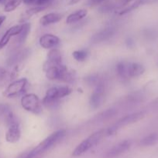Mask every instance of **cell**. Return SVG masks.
<instances>
[{
	"label": "cell",
	"instance_id": "6da1fadb",
	"mask_svg": "<svg viewBox=\"0 0 158 158\" xmlns=\"http://www.w3.org/2000/svg\"><path fill=\"white\" fill-rule=\"evenodd\" d=\"M66 135V131L65 130H59L56 132L51 134L49 137H46L45 140H43L41 143H39L36 148L32 149L31 151H26L20 154L17 158H35L37 156L43 154L50 149L53 146L58 143L59 141L62 140Z\"/></svg>",
	"mask_w": 158,
	"mask_h": 158
},
{
	"label": "cell",
	"instance_id": "7a4b0ae2",
	"mask_svg": "<svg viewBox=\"0 0 158 158\" xmlns=\"http://www.w3.org/2000/svg\"><path fill=\"white\" fill-rule=\"evenodd\" d=\"M106 136V129H101L87 137L81 143H79L72 152L73 157H80L88 152L91 148H94Z\"/></svg>",
	"mask_w": 158,
	"mask_h": 158
},
{
	"label": "cell",
	"instance_id": "3957f363",
	"mask_svg": "<svg viewBox=\"0 0 158 158\" xmlns=\"http://www.w3.org/2000/svg\"><path fill=\"white\" fill-rule=\"evenodd\" d=\"M72 89L69 86H55L48 89L44 98L43 99V104L46 107H54L58 100L63 97L70 95Z\"/></svg>",
	"mask_w": 158,
	"mask_h": 158
},
{
	"label": "cell",
	"instance_id": "277c9868",
	"mask_svg": "<svg viewBox=\"0 0 158 158\" xmlns=\"http://www.w3.org/2000/svg\"><path fill=\"white\" fill-rule=\"evenodd\" d=\"M144 117H145V113L140 111V112L133 113V114H129V115L122 117L112 127L106 129V136L108 137V136L112 135L113 134L116 132L118 129L121 128L122 127H125L127 126V125L132 124V123H136L139 120H142Z\"/></svg>",
	"mask_w": 158,
	"mask_h": 158
},
{
	"label": "cell",
	"instance_id": "5b68a950",
	"mask_svg": "<svg viewBox=\"0 0 158 158\" xmlns=\"http://www.w3.org/2000/svg\"><path fill=\"white\" fill-rule=\"evenodd\" d=\"M21 105L28 112L40 114L42 112V104L40 99L33 94H26L21 99Z\"/></svg>",
	"mask_w": 158,
	"mask_h": 158
},
{
	"label": "cell",
	"instance_id": "8992f818",
	"mask_svg": "<svg viewBox=\"0 0 158 158\" xmlns=\"http://www.w3.org/2000/svg\"><path fill=\"white\" fill-rule=\"evenodd\" d=\"M26 84H27V80L26 78H22L13 81L5 89L2 94L3 96L7 98L17 97L23 92H24Z\"/></svg>",
	"mask_w": 158,
	"mask_h": 158
},
{
	"label": "cell",
	"instance_id": "52a82bcc",
	"mask_svg": "<svg viewBox=\"0 0 158 158\" xmlns=\"http://www.w3.org/2000/svg\"><path fill=\"white\" fill-rule=\"evenodd\" d=\"M104 94H105V86L103 83H101L94 86V90L91 95L89 100L90 106H91V108L97 109L100 106L103 100Z\"/></svg>",
	"mask_w": 158,
	"mask_h": 158
},
{
	"label": "cell",
	"instance_id": "ba28073f",
	"mask_svg": "<svg viewBox=\"0 0 158 158\" xmlns=\"http://www.w3.org/2000/svg\"><path fill=\"white\" fill-rule=\"evenodd\" d=\"M131 146V142L128 140H123V141L119 142V143L115 145L114 147L108 150V152L105 154V158H113L117 156H119L120 154H123L125 151H128Z\"/></svg>",
	"mask_w": 158,
	"mask_h": 158
},
{
	"label": "cell",
	"instance_id": "9c48e42d",
	"mask_svg": "<svg viewBox=\"0 0 158 158\" xmlns=\"http://www.w3.org/2000/svg\"><path fill=\"white\" fill-rule=\"evenodd\" d=\"M60 40L57 35L53 34H45L40 38L39 43L40 46L46 49H51L55 48L60 43Z\"/></svg>",
	"mask_w": 158,
	"mask_h": 158
},
{
	"label": "cell",
	"instance_id": "30bf717a",
	"mask_svg": "<svg viewBox=\"0 0 158 158\" xmlns=\"http://www.w3.org/2000/svg\"><path fill=\"white\" fill-rule=\"evenodd\" d=\"M30 54V50L28 48L21 49V50L15 51L13 54L9 57L7 60V64L9 66H13V65L17 64L20 62L26 60Z\"/></svg>",
	"mask_w": 158,
	"mask_h": 158
},
{
	"label": "cell",
	"instance_id": "8fae6325",
	"mask_svg": "<svg viewBox=\"0 0 158 158\" xmlns=\"http://www.w3.org/2000/svg\"><path fill=\"white\" fill-rule=\"evenodd\" d=\"M8 130L6 134V140L9 143H16L20 140L21 137V132L20 129V124L15 123V124L10 125L8 127Z\"/></svg>",
	"mask_w": 158,
	"mask_h": 158
},
{
	"label": "cell",
	"instance_id": "7c38bea8",
	"mask_svg": "<svg viewBox=\"0 0 158 158\" xmlns=\"http://www.w3.org/2000/svg\"><path fill=\"white\" fill-rule=\"evenodd\" d=\"M22 28H23V24L16 25V26H12L11 28H9L5 32V34L2 35L1 40H0V49H2L3 47H5L8 44V43H9V40H10V39L12 36L16 35L17 34L20 33V31L22 30Z\"/></svg>",
	"mask_w": 158,
	"mask_h": 158
},
{
	"label": "cell",
	"instance_id": "4fadbf2b",
	"mask_svg": "<svg viewBox=\"0 0 158 158\" xmlns=\"http://www.w3.org/2000/svg\"><path fill=\"white\" fill-rule=\"evenodd\" d=\"M115 34V29L113 28H106L102 30L99 31L97 33L93 35L91 37V41L92 43H99L108 40L113 36Z\"/></svg>",
	"mask_w": 158,
	"mask_h": 158
},
{
	"label": "cell",
	"instance_id": "5bb4252c",
	"mask_svg": "<svg viewBox=\"0 0 158 158\" xmlns=\"http://www.w3.org/2000/svg\"><path fill=\"white\" fill-rule=\"evenodd\" d=\"M30 27L31 26L29 23H24V24H23L22 30L20 31V33L17 34L16 37L14 39L13 43H12V46H14L15 48H18L23 44V43L26 41V38H27L29 32H30Z\"/></svg>",
	"mask_w": 158,
	"mask_h": 158
},
{
	"label": "cell",
	"instance_id": "9a60e30c",
	"mask_svg": "<svg viewBox=\"0 0 158 158\" xmlns=\"http://www.w3.org/2000/svg\"><path fill=\"white\" fill-rule=\"evenodd\" d=\"M63 15L60 13H55V12H51L44 15L41 17L40 19V23L42 26H48V25L56 23L61 20Z\"/></svg>",
	"mask_w": 158,
	"mask_h": 158
},
{
	"label": "cell",
	"instance_id": "2e32d148",
	"mask_svg": "<svg viewBox=\"0 0 158 158\" xmlns=\"http://www.w3.org/2000/svg\"><path fill=\"white\" fill-rule=\"evenodd\" d=\"M145 68L143 65L137 63H128V76L129 77H137L143 74Z\"/></svg>",
	"mask_w": 158,
	"mask_h": 158
},
{
	"label": "cell",
	"instance_id": "e0dca14e",
	"mask_svg": "<svg viewBox=\"0 0 158 158\" xmlns=\"http://www.w3.org/2000/svg\"><path fill=\"white\" fill-rule=\"evenodd\" d=\"M87 14H88V11L86 9H80V10L76 11V12L70 14L67 17V23L68 24H72V23H77V22L80 21L82 19L85 18Z\"/></svg>",
	"mask_w": 158,
	"mask_h": 158
},
{
	"label": "cell",
	"instance_id": "ac0fdd59",
	"mask_svg": "<svg viewBox=\"0 0 158 158\" xmlns=\"http://www.w3.org/2000/svg\"><path fill=\"white\" fill-rule=\"evenodd\" d=\"M47 61L56 65L62 64V56L60 51L56 48H53L47 53Z\"/></svg>",
	"mask_w": 158,
	"mask_h": 158
},
{
	"label": "cell",
	"instance_id": "d6986e66",
	"mask_svg": "<svg viewBox=\"0 0 158 158\" xmlns=\"http://www.w3.org/2000/svg\"><path fill=\"white\" fill-rule=\"evenodd\" d=\"M147 2V0H135L133 2V3L131 4H128L126 6H123V9L121 8L119 10V15H125V14L128 13V12H132L134 9H137L139 6H142L143 4L146 3Z\"/></svg>",
	"mask_w": 158,
	"mask_h": 158
},
{
	"label": "cell",
	"instance_id": "ffe728a7",
	"mask_svg": "<svg viewBox=\"0 0 158 158\" xmlns=\"http://www.w3.org/2000/svg\"><path fill=\"white\" fill-rule=\"evenodd\" d=\"M46 6H36L34 7L30 8V9H27L24 13L22 15L21 18H20V23H24L26 22V20L29 19V18H31V16L35 14L39 13V12H42L43 10H44L46 9Z\"/></svg>",
	"mask_w": 158,
	"mask_h": 158
},
{
	"label": "cell",
	"instance_id": "44dd1931",
	"mask_svg": "<svg viewBox=\"0 0 158 158\" xmlns=\"http://www.w3.org/2000/svg\"><path fill=\"white\" fill-rule=\"evenodd\" d=\"M156 143H158V132H154L144 137L139 142V145L142 147H150Z\"/></svg>",
	"mask_w": 158,
	"mask_h": 158
},
{
	"label": "cell",
	"instance_id": "7402d4cb",
	"mask_svg": "<svg viewBox=\"0 0 158 158\" xmlns=\"http://www.w3.org/2000/svg\"><path fill=\"white\" fill-rule=\"evenodd\" d=\"M116 72L118 75L121 78L125 79L129 77L128 76V63L125 62H119L116 65Z\"/></svg>",
	"mask_w": 158,
	"mask_h": 158
},
{
	"label": "cell",
	"instance_id": "603a6c76",
	"mask_svg": "<svg viewBox=\"0 0 158 158\" xmlns=\"http://www.w3.org/2000/svg\"><path fill=\"white\" fill-rule=\"evenodd\" d=\"M12 79V76L9 72H8L4 68L0 67V87L6 86Z\"/></svg>",
	"mask_w": 158,
	"mask_h": 158
},
{
	"label": "cell",
	"instance_id": "cb8c5ba5",
	"mask_svg": "<svg viewBox=\"0 0 158 158\" xmlns=\"http://www.w3.org/2000/svg\"><path fill=\"white\" fill-rule=\"evenodd\" d=\"M23 2V0H9L6 3H5L4 11L7 12H10L15 10Z\"/></svg>",
	"mask_w": 158,
	"mask_h": 158
},
{
	"label": "cell",
	"instance_id": "d4e9b609",
	"mask_svg": "<svg viewBox=\"0 0 158 158\" xmlns=\"http://www.w3.org/2000/svg\"><path fill=\"white\" fill-rule=\"evenodd\" d=\"M85 82L88 83L89 86H96L97 85H99V83H102L100 80V77L97 74H93V75H90L89 77H87L85 79Z\"/></svg>",
	"mask_w": 158,
	"mask_h": 158
},
{
	"label": "cell",
	"instance_id": "484cf974",
	"mask_svg": "<svg viewBox=\"0 0 158 158\" xmlns=\"http://www.w3.org/2000/svg\"><path fill=\"white\" fill-rule=\"evenodd\" d=\"M72 55L75 60L78 62H83L88 57V52L85 50H76L73 52Z\"/></svg>",
	"mask_w": 158,
	"mask_h": 158
},
{
	"label": "cell",
	"instance_id": "4316f807",
	"mask_svg": "<svg viewBox=\"0 0 158 158\" xmlns=\"http://www.w3.org/2000/svg\"><path fill=\"white\" fill-rule=\"evenodd\" d=\"M116 114V111L113 109H109L108 110H105V112L102 113L101 114L99 115V119L101 120H105L107 119L111 118L112 117L115 115Z\"/></svg>",
	"mask_w": 158,
	"mask_h": 158
},
{
	"label": "cell",
	"instance_id": "83f0119b",
	"mask_svg": "<svg viewBox=\"0 0 158 158\" xmlns=\"http://www.w3.org/2000/svg\"><path fill=\"white\" fill-rule=\"evenodd\" d=\"M116 7H117V6H116V5H114L113 3H107V4H105L103 5V6H101V7L99 8V11H100L101 12L105 13V12H111V11L114 10L115 9H116Z\"/></svg>",
	"mask_w": 158,
	"mask_h": 158
},
{
	"label": "cell",
	"instance_id": "f1b7e54d",
	"mask_svg": "<svg viewBox=\"0 0 158 158\" xmlns=\"http://www.w3.org/2000/svg\"><path fill=\"white\" fill-rule=\"evenodd\" d=\"M53 2V0H36L33 4L38 6H46L47 7Z\"/></svg>",
	"mask_w": 158,
	"mask_h": 158
},
{
	"label": "cell",
	"instance_id": "f546056e",
	"mask_svg": "<svg viewBox=\"0 0 158 158\" xmlns=\"http://www.w3.org/2000/svg\"><path fill=\"white\" fill-rule=\"evenodd\" d=\"M106 1H108V0H90V6H96V5L105 2Z\"/></svg>",
	"mask_w": 158,
	"mask_h": 158
},
{
	"label": "cell",
	"instance_id": "4dcf8cb0",
	"mask_svg": "<svg viewBox=\"0 0 158 158\" xmlns=\"http://www.w3.org/2000/svg\"><path fill=\"white\" fill-rule=\"evenodd\" d=\"M35 1L36 0H23V2L26 5H30L33 4Z\"/></svg>",
	"mask_w": 158,
	"mask_h": 158
},
{
	"label": "cell",
	"instance_id": "1f68e13d",
	"mask_svg": "<svg viewBox=\"0 0 158 158\" xmlns=\"http://www.w3.org/2000/svg\"><path fill=\"white\" fill-rule=\"evenodd\" d=\"M5 20H6V16H4V15L0 16V26H2V24Z\"/></svg>",
	"mask_w": 158,
	"mask_h": 158
},
{
	"label": "cell",
	"instance_id": "d6a6232c",
	"mask_svg": "<svg viewBox=\"0 0 158 158\" xmlns=\"http://www.w3.org/2000/svg\"><path fill=\"white\" fill-rule=\"evenodd\" d=\"M81 0H71L69 2L70 5H74V4H77V2H79Z\"/></svg>",
	"mask_w": 158,
	"mask_h": 158
},
{
	"label": "cell",
	"instance_id": "836d02e7",
	"mask_svg": "<svg viewBox=\"0 0 158 158\" xmlns=\"http://www.w3.org/2000/svg\"><path fill=\"white\" fill-rule=\"evenodd\" d=\"M133 97V100H132V101L134 102V97ZM139 97H135V100H136V99H138V98H139Z\"/></svg>",
	"mask_w": 158,
	"mask_h": 158
},
{
	"label": "cell",
	"instance_id": "e575fe53",
	"mask_svg": "<svg viewBox=\"0 0 158 158\" xmlns=\"http://www.w3.org/2000/svg\"><path fill=\"white\" fill-rule=\"evenodd\" d=\"M9 0H3V2L6 3V2H9Z\"/></svg>",
	"mask_w": 158,
	"mask_h": 158
},
{
	"label": "cell",
	"instance_id": "d590c367",
	"mask_svg": "<svg viewBox=\"0 0 158 158\" xmlns=\"http://www.w3.org/2000/svg\"><path fill=\"white\" fill-rule=\"evenodd\" d=\"M2 2H3V0H0V3Z\"/></svg>",
	"mask_w": 158,
	"mask_h": 158
}]
</instances>
